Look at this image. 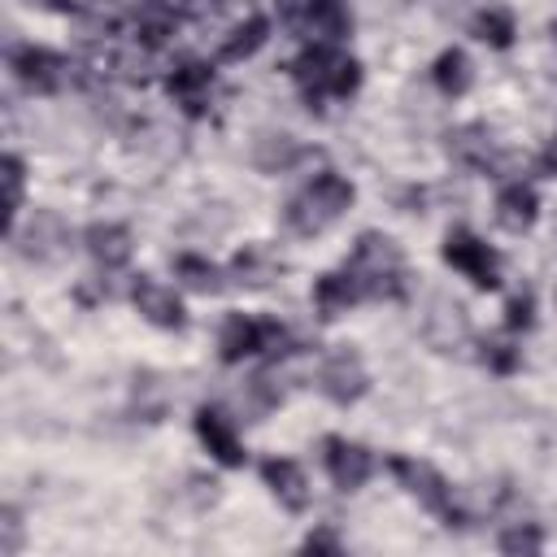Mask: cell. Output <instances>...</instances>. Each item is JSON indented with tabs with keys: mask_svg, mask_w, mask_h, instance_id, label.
I'll list each match as a JSON object with an SVG mask.
<instances>
[{
	"mask_svg": "<svg viewBox=\"0 0 557 557\" xmlns=\"http://www.w3.org/2000/svg\"><path fill=\"white\" fill-rule=\"evenodd\" d=\"M366 366H361V357L357 352H348V348H335L326 361H322V370H318V387L335 400V405H352L361 392H366Z\"/></svg>",
	"mask_w": 557,
	"mask_h": 557,
	"instance_id": "cell-8",
	"label": "cell"
},
{
	"mask_svg": "<svg viewBox=\"0 0 557 557\" xmlns=\"http://www.w3.org/2000/svg\"><path fill=\"white\" fill-rule=\"evenodd\" d=\"M544 165H553V170H557V139H553V148H548V157H544Z\"/></svg>",
	"mask_w": 557,
	"mask_h": 557,
	"instance_id": "cell-33",
	"label": "cell"
},
{
	"mask_svg": "<svg viewBox=\"0 0 557 557\" xmlns=\"http://www.w3.org/2000/svg\"><path fill=\"white\" fill-rule=\"evenodd\" d=\"M22 161L17 157H4V191H9V231L17 226V209H22Z\"/></svg>",
	"mask_w": 557,
	"mask_h": 557,
	"instance_id": "cell-29",
	"label": "cell"
},
{
	"mask_svg": "<svg viewBox=\"0 0 557 557\" xmlns=\"http://www.w3.org/2000/svg\"><path fill=\"white\" fill-rule=\"evenodd\" d=\"M474 39H483V44H492V48H509L513 44V13L509 9H483V13H474Z\"/></svg>",
	"mask_w": 557,
	"mask_h": 557,
	"instance_id": "cell-25",
	"label": "cell"
},
{
	"mask_svg": "<svg viewBox=\"0 0 557 557\" xmlns=\"http://www.w3.org/2000/svg\"><path fill=\"white\" fill-rule=\"evenodd\" d=\"M196 435H200V444H205L222 466H244L248 453H244L235 426H231L218 409H200V413H196Z\"/></svg>",
	"mask_w": 557,
	"mask_h": 557,
	"instance_id": "cell-16",
	"label": "cell"
},
{
	"mask_svg": "<svg viewBox=\"0 0 557 557\" xmlns=\"http://www.w3.org/2000/svg\"><path fill=\"white\" fill-rule=\"evenodd\" d=\"M9 239H13L17 252L30 257V261H57V257L65 252V244H70V231H65V222H61L57 213H35L30 231H26V235L13 231Z\"/></svg>",
	"mask_w": 557,
	"mask_h": 557,
	"instance_id": "cell-12",
	"label": "cell"
},
{
	"mask_svg": "<svg viewBox=\"0 0 557 557\" xmlns=\"http://www.w3.org/2000/svg\"><path fill=\"white\" fill-rule=\"evenodd\" d=\"M83 244H87V252H91L104 270L126 265V257H131V231L117 226V222H91L87 235H83Z\"/></svg>",
	"mask_w": 557,
	"mask_h": 557,
	"instance_id": "cell-18",
	"label": "cell"
},
{
	"mask_svg": "<svg viewBox=\"0 0 557 557\" xmlns=\"http://www.w3.org/2000/svg\"><path fill=\"white\" fill-rule=\"evenodd\" d=\"M170 96H174V104L187 113V117H200L205 109H209V100H213V70L205 65V61H187V65H178L174 74H170Z\"/></svg>",
	"mask_w": 557,
	"mask_h": 557,
	"instance_id": "cell-11",
	"label": "cell"
},
{
	"mask_svg": "<svg viewBox=\"0 0 557 557\" xmlns=\"http://www.w3.org/2000/svg\"><path fill=\"white\" fill-rule=\"evenodd\" d=\"M0 531H4V535H0V553H4V557H9V553H17V548H22V518H17V509H13V505L4 509Z\"/></svg>",
	"mask_w": 557,
	"mask_h": 557,
	"instance_id": "cell-30",
	"label": "cell"
},
{
	"mask_svg": "<svg viewBox=\"0 0 557 557\" xmlns=\"http://www.w3.org/2000/svg\"><path fill=\"white\" fill-rule=\"evenodd\" d=\"M348 274L357 278L361 296H400L405 292V257L400 248L379 235V231H366L348 257Z\"/></svg>",
	"mask_w": 557,
	"mask_h": 557,
	"instance_id": "cell-2",
	"label": "cell"
},
{
	"mask_svg": "<svg viewBox=\"0 0 557 557\" xmlns=\"http://www.w3.org/2000/svg\"><path fill=\"white\" fill-rule=\"evenodd\" d=\"M9 70L26 91H57L65 78V61L48 48H17L9 57Z\"/></svg>",
	"mask_w": 557,
	"mask_h": 557,
	"instance_id": "cell-10",
	"label": "cell"
},
{
	"mask_svg": "<svg viewBox=\"0 0 557 557\" xmlns=\"http://www.w3.org/2000/svg\"><path fill=\"white\" fill-rule=\"evenodd\" d=\"M287 339V331L274 322V318H244V313H231L222 322V335H218V348H222V361H244L252 352H278V344Z\"/></svg>",
	"mask_w": 557,
	"mask_h": 557,
	"instance_id": "cell-4",
	"label": "cell"
},
{
	"mask_svg": "<svg viewBox=\"0 0 557 557\" xmlns=\"http://www.w3.org/2000/svg\"><path fill=\"white\" fill-rule=\"evenodd\" d=\"M305 548H309V553H339L344 544H339V535H335V531H313V535L305 540Z\"/></svg>",
	"mask_w": 557,
	"mask_h": 557,
	"instance_id": "cell-32",
	"label": "cell"
},
{
	"mask_svg": "<svg viewBox=\"0 0 557 557\" xmlns=\"http://www.w3.org/2000/svg\"><path fill=\"white\" fill-rule=\"evenodd\" d=\"M131 300H135L139 318H148L152 326H165V331L183 326V305H178L174 287H165V283L144 278V274H139V278H135V287H131Z\"/></svg>",
	"mask_w": 557,
	"mask_h": 557,
	"instance_id": "cell-13",
	"label": "cell"
},
{
	"mask_svg": "<svg viewBox=\"0 0 557 557\" xmlns=\"http://www.w3.org/2000/svg\"><path fill=\"white\" fill-rule=\"evenodd\" d=\"M287 22L296 30H305L309 39H318V44H339L348 35V26H352V17H348V9L339 0H292L287 4Z\"/></svg>",
	"mask_w": 557,
	"mask_h": 557,
	"instance_id": "cell-6",
	"label": "cell"
},
{
	"mask_svg": "<svg viewBox=\"0 0 557 557\" xmlns=\"http://www.w3.org/2000/svg\"><path fill=\"white\" fill-rule=\"evenodd\" d=\"M505 322H509V331H527L535 322L531 318V296H513L509 309H505Z\"/></svg>",
	"mask_w": 557,
	"mask_h": 557,
	"instance_id": "cell-31",
	"label": "cell"
},
{
	"mask_svg": "<svg viewBox=\"0 0 557 557\" xmlns=\"http://www.w3.org/2000/svg\"><path fill=\"white\" fill-rule=\"evenodd\" d=\"M348 205H352V183L339 174H318L309 187H300L287 200V226L296 235H322L331 222L344 218Z\"/></svg>",
	"mask_w": 557,
	"mask_h": 557,
	"instance_id": "cell-3",
	"label": "cell"
},
{
	"mask_svg": "<svg viewBox=\"0 0 557 557\" xmlns=\"http://www.w3.org/2000/svg\"><path fill=\"white\" fill-rule=\"evenodd\" d=\"M535 213H540V196L527 187V183H509L500 196H496V222L513 235L531 231L535 226Z\"/></svg>",
	"mask_w": 557,
	"mask_h": 557,
	"instance_id": "cell-17",
	"label": "cell"
},
{
	"mask_svg": "<svg viewBox=\"0 0 557 557\" xmlns=\"http://www.w3.org/2000/svg\"><path fill=\"white\" fill-rule=\"evenodd\" d=\"M357 300H361V287H357V278H352L348 270L322 274V278L313 283V309H318L322 318H339V313H348Z\"/></svg>",
	"mask_w": 557,
	"mask_h": 557,
	"instance_id": "cell-19",
	"label": "cell"
},
{
	"mask_svg": "<svg viewBox=\"0 0 557 557\" xmlns=\"http://www.w3.org/2000/svg\"><path fill=\"white\" fill-rule=\"evenodd\" d=\"M435 87L444 91V96H461L466 87H470V78H474V70H470V57L461 52V48H448V52H440V61H435Z\"/></svg>",
	"mask_w": 557,
	"mask_h": 557,
	"instance_id": "cell-22",
	"label": "cell"
},
{
	"mask_svg": "<svg viewBox=\"0 0 557 557\" xmlns=\"http://www.w3.org/2000/svg\"><path fill=\"white\" fill-rule=\"evenodd\" d=\"M292 78L305 91V100L318 104V100H344V96H352L357 83H361V70L335 44H313L305 57H296Z\"/></svg>",
	"mask_w": 557,
	"mask_h": 557,
	"instance_id": "cell-1",
	"label": "cell"
},
{
	"mask_svg": "<svg viewBox=\"0 0 557 557\" xmlns=\"http://www.w3.org/2000/svg\"><path fill=\"white\" fill-rule=\"evenodd\" d=\"M296 157H300V148H296V139L283 135V131H265V135L252 139V165H257L261 174H283V170L296 165Z\"/></svg>",
	"mask_w": 557,
	"mask_h": 557,
	"instance_id": "cell-21",
	"label": "cell"
},
{
	"mask_svg": "<svg viewBox=\"0 0 557 557\" xmlns=\"http://www.w3.org/2000/svg\"><path fill=\"white\" fill-rule=\"evenodd\" d=\"M422 331H426L431 348H440V352H453V348H461V344L470 339L466 309H461L457 300H448V296H435V300H431V313H426Z\"/></svg>",
	"mask_w": 557,
	"mask_h": 557,
	"instance_id": "cell-14",
	"label": "cell"
},
{
	"mask_svg": "<svg viewBox=\"0 0 557 557\" xmlns=\"http://www.w3.org/2000/svg\"><path fill=\"white\" fill-rule=\"evenodd\" d=\"M322 457H326L331 483L344 487V492H357V487L370 479V470H374L370 448H361V444H352V440H344V435H331V440L322 444Z\"/></svg>",
	"mask_w": 557,
	"mask_h": 557,
	"instance_id": "cell-9",
	"label": "cell"
},
{
	"mask_svg": "<svg viewBox=\"0 0 557 557\" xmlns=\"http://www.w3.org/2000/svg\"><path fill=\"white\" fill-rule=\"evenodd\" d=\"M553 305H557V292H553Z\"/></svg>",
	"mask_w": 557,
	"mask_h": 557,
	"instance_id": "cell-34",
	"label": "cell"
},
{
	"mask_svg": "<svg viewBox=\"0 0 557 557\" xmlns=\"http://www.w3.org/2000/svg\"><path fill=\"white\" fill-rule=\"evenodd\" d=\"M274 257L265 252V248H244L239 257H235V274H239V283L244 287H265L270 278H274Z\"/></svg>",
	"mask_w": 557,
	"mask_h": 557,
	"instance_id": "cell-26",
	"label": "cell"
},
{
	"mask_svg": "<svg viewBox=\"0 0 557 557\" xmlns=\"http://www.w3.org/2000/svg\"><path fill=\"white\" fill-rule=\"evenodd\" d=\"M174 274H178V283L191 287V292H218V287H222V270H218L213 261H205V257H191V252L174 257Z\"/></svg>",
	"mask_w": 557,
	"mask_h": 557,
	"instance_id": "cell-24",
	"label": "cell"
},
{
	"mask_svg": "<svg viewBox=\"0 0 557 557\" xmlns=\"http://www.w3.org/2000/svg\"><path fill=\"white\" fill-rule=\"evenodd\" d=\"M483 366L487 370H496V374H513L518 366H522V352L509 344V339H483Z\"/></svg>",
	"mask_w": 557,
	"mask_h": 557,
	"instance_id": "cell-28",
	"label": "cell"
},
{
	"mask_svg": "<svg viewBox=\"0 0 557 557\" xmlns=\"http://www.w3.org/2000/svg\"><path fill=\"white\" fill-rule=\"evenodd\" d=\"M544 548V535L535 522H513L500 531V553H540Z\"/></svg>",
	"mask_w": 557,
	"mask_h": 557,
	"instance_id": "cell-27",
	"label": "cell"
},
{
	"mask_svg": "<svg viewBox=\"0 0 557 557\" xmlns=\"http://www.w3.org/2000/svg\"><path fill=\"white\" fill-rule=\"evenodd\" d=\"M392 474L400 479V487L418 500V505H426V509H435V513H444L448 509V500H453V487H448V479L431 466V461H418V457H396L392 461Z\"/></svg>",
	"mask_w": 557,
	"mask_h": 557,
	"instance_id": "cell-7",
	"label": "cell"
},
{
	"mask_svg": "<svg viewBox=\"0 0 557 557\" xmlns=\"http://www.w3.org/2000/svg\"><path fill=\"white\" fill-rule=\"evenodd\" d=\"M261 479H265V487L278 496L283 509H292V513L309 509V479H305V470H300L296 461H287V457H265V461H261Z\"/></svg>",
	"mask_w": 557,
	"mask_h": 557,
	"instance_id": "cell-15",
	"label": "cell"
},
{
	"mask_svg": "<svg viewBox=\"0 0 557 557\" xmlns=\"http://www.w3.org/2000/svg\"><path fill=\"white\" fill-rule=\"evenodd\" d=\"M448 157H457L461 165H492L496 157V144H492V131L483 122H466L448 135Z\"/></svg>",
	"mask_w": 557,
	"mask_h": 557,
	"instance_id": "cell-20",
	"label": "cell"
},
{
	"mask_svg": "<svg viewBox=\"0 0 557 557\" xmlns=\"http://www.w3.org/2000/svg\"><path fill=\"white\" fill-rule=\"evenodd\" d=\"M444 261L453 265V270H461L474 287H483V292H492L496 283H500V257L479 239V235H470V231H448L444 235Z\"/></svg>",
	"mask_w": 557,
	"mask_h": 557,
	"instance_id": "cell-5",
	"label": "cell"
},
{
	"mask_svg": "<svg viewBox=\"0 0 557 557\" xmlns=\"http://www.w3.org/2000/svg\"><path fill=\"white\" fill-rule=\"evenodd\" d=\"M265 35H270V22L261 17V13H252L248 22H239L231 35H226V44H222V57L226 61H239V57H252L261 44H265Z\"/></svg>",
	"mask_w": 557,
	"mask_h": 557,
	"instance_id": "cell-23",
	"label": "cell"
}]
</instances>
